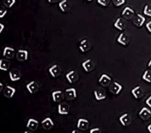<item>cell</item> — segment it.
Masks as SVG:
<instances>
[{"label": "cell", "mask_w": 151, "mask_h": 133, "mask_svg": "<svg viewBox=\"0 0 151 133\" xmlns=\"http://www.w3.org/2000/svg\"><path fill=\"white\" fill-rule=\"evenodd\" d=\"M89 127V121L85 118H79L77 122V128L81 130H85Z\"/></svg>", "instance_id": "52a82bcc"}, {"label": "cell", "mask_w": 151, "mask_h": 133, "mask_svg": "<svg viewBox=\"0 0 151 133\" xmlns=\"http://www.w3.org/2000/svg\"><path fill=\"white\" fill-rule=\"evenodd\" d=\"M79 49L82 52H86L88 51L89 49V41L86 39L83 40L81 42V43H80Z\"/></svg>", "instance_id": "d4e9b609"}, {"label": "cell", "mask_w": 151, "mask_h": 133, "mask_svg": "<svg viewBox=\"0 0 151 133\" xmlns=\"http://www.w3.org/2000/svg\"><path fill=\"white\" fill-rule=\"evenodd\" d=\"M145 21L146 19L145 17L138 14L135 18L134 20V23L136 26H138V27H141V26H142L144 23L145 22Z\"/></svg>", "instance_id": "44dd1931"}, {"label": "cell", "mask_w": 151, "mask_h": 133, "mask_svg": "<svg viewBox=\"0 0 151 133\" xmlns=\"http://www.w3.org/2000/svg\"><path fill=\"white\" fill-rule=\"evenodd\" d=\"M82 66L84 68L85 72H90L94 69L95 64H94V62L92 61L91 59H88L86 61L83 62Z\"/></svg>", "instance_id": "3957f363"}, {"label": "cell", "mask_w": 151, "mask_h": 133, "mask_svg": "<svg viewBox=\"0 0 151 133\" xmlns=\"http://www.w3.org/2000/svg\"><path fill=\"white\" fill-rule=\"evenodd\" d=\"M71 133H81V132H79V131H78V130H73Z\"/></svg>", "instance_id": "60d3db41"}, {"label": "cell", "mask_w": 151, "mask_h": 133, "mask_svg": "<svg viewBox=\"0 0 151 133\" xmlns=\"http://www.w3.org/2000/svg\"><path fill=\"white\" fill-rule=\"evenodd\" d=\"M111 81V79L110 77L108 76V75H106V74L102 75V76L100 77V78H99V83H100L101 85H103L104 86H108Z\"/></svg>", "instance_id": "7402d4cb"}, {"label": "cell", "mask_w": 151, "mask_h": 133, "mask_svg": "<svg viewBox=\"0 0 151 133\" xmlns=\"http://www.w3.org/2000/svg\"><path fill=\"white\" fill-rule=\"evenodd\" d=\"M4 3L6 8H10L16 3V0H4Z\"/></svg>", "instance_id": "f1b7e54d"}, {"label": "cell", "mask_w": 151, "mask_h": 133, "mask_svg": "<svg viewBox=\"0 0 151 133\" xmlns=\"http://www.w3.org/2000/svg\"><path fill=\"white\" fill-rule=\"evenodd\" d=\"M113 2L116 6H120L125 3V0H113Z\"/></svg>", "instance_id": "d6a6232c"}, {"label": "cell", "mask_w": 151, "mask_h": 133, "mask_svg": "<svg viewBox=\"0 0 151 133\" xmlns=\"http://www.w3.org/2000/svg\"><path fill=\"white\" fill-rule=\"evenodd\" d=\"M120 121L124 127H128L132 122V118L128 113H126L120 117Z\"/></svg>", "instance_id": "7a4b0ae2"}, {"label": "cell", "mask_w": 151, "mask_h": 133, "mask_svg": "<svg viewBox=\"0 0 151 133\" xmlns=\"http://www.w3.org/2000/svg\"><path fill=\"white\" fill-rule=\"evenodd\" d=\"M134 14V11L132 8H129V7H126L123 10L122 15L126 19H128H128L132 18Z\"/></svg>", "instance_id": "ffe728a7"}, {"label": "cell", "mask_w": 151, "mask_h": 133, "mask_svg": "<svg viewBox=\"0 0 151 133\" xmlns=\"http://www.w3.org/2000/svg\"><path fill=\"white\" fill-rule=\"evenodd\" d=\"M48 1L49 3H55V2H57L58 0H48Z\"/></svg>", "instance_id": "74e56055"}, {"label": "cell", "mask_w": 151, "mask_h": 133, "mask_svg": "<svg viewBox=\"0 0 151 133\" xmlns=\"http://www.w3.org/2000/svg\"><path fill=\"white\" fill-rule=\"evenodd\" d=\"M24 133H33V132H31V131H26Z\"/></svg>", "instance_id": "7bdbcfd3"}, {"label": "cell", "mask_w": 151, "mask_h": 133, "mask_svg": "<svg viewBox=\"0 0 151 133\" xmlns=\"http://www.w3.org/2000/svg\"><path fill=\"white\" fill-rule=\"evenodd\" d=\"M146 104H147L150 108H151V96L147 99V100H146Z\"/></svg>", "instance_id": "e575fe53"}, {"label": "cell", "mask_w": 151, "mask_h": 133, "mask_svg": "<svg viewBox=\"0 0 151 133\" xmlns=\"http://www.w3.org/2000/svg\"><path fill=\"white\" fill-rule=\"evenodd\" d=\"M144 14H145L146 16L151 17V7L149 5L145 6V9H144Z\"/></svg>", "instance_id": "f546056e"}, {"label": "cell", "mask_w": 151, "mask_h": 133, "mask_svg": "<svg viewBox=\"0 0 151 133\" xmlns=\"http://www.w3.org/2000/svg\"><path fill=\"white\" fill-rule=\"evenodd\" d=\"M94 95L97 100H101L106 98V94L104 90H102L101 89L96 90L94 91Z\"/></svg>", "instance_id": "603a6c76"}, {"label": "cell", "mask_w": 151, "mask_h": 133, "mask_svg": "<svg viewBox=\"0 0 151 133\" xmlns=\"http://www.w3.org/2000/svg\"><path fill=\"white\" fill-rule=\"evenodd\" d=\"M122 89V86L121 84H120L116 82H114L113 84H111V86L110 87V91L114 94H116V95L120 92Z\"/></svg>", "instance_id": "2e32d148"}, {"label": "cell", "mask_w": 151, "mask_h": 133, "mask_svg": "<svg viewBox=\"0 0 151 133\" xmlns=\"http://www.w3.org/2000/svg\"><path fill=\"white\" fill-rule=\"evenodd\" d=\"M114 27L118 29L119 30H123L126 28V23L122 19L119 18L117 19L116 22L114 23Z\"/></svg>", "instance_id": "484cf974"}, {"label": "cell", "mask_w": 151, "mask_h": 133, "mask_svg": "<svg viewBox=\"0 0 151 133\" xmlns=\"http://www.w3.org/2000/svg\"><path fill=\"white\" fill-rule=\"evenodd\" d=\"M66 98L67 100H74L77 98V92L75 88H68L65 90Z\"/></svg>", "instance_id": "7c38bea8"}, {"label": "cell", "mask_w": 151, "mask_h": 133, "mask_svg": "<svg viewBox=\"0 0 151 133\" xmlns=\"http://www.w3.org/2000/svg\"><path fill=\"white\" fill-rule=\"evenodd\" d=\"M7 14V9L3 6H0V18H4Z\"/></svg>", "instance_id": "4dcf8cb0"}, {"label": "cell", "mask_w": 151, "mask_h": 133, "mask_svg": "<svg viewBox=\"0 0 151 133\" xmlns=\"http://www.w3.org/2000/svg\"><path fill=\"white\" fill-rule=\"evenodd\" d=\"M9 78L12 81L15 82L17 80H19L21 78V74L20 72L17 70H13L9 72Z\"/></svg>", "instance_id": "5bb4252c"}, {"label": "cell", "mask_w": 151, "mask_h": 133, "mask_svg": "<svg viewBox=\"0 0 151 133\" xmlns=\"http://www.w3.org/2000/svg\"><path fill=\"white\" fill-rule=\"evenodd\" d=\"M26 88L30 94H35L39 90V85L36 81H32L26 85Z\"/></svg>", "instance_id": "6da1fadb"}, {"label": "cell", "mask_w": 151, "mask_h": 133, "mask_svg": "<svg viewBox=\"0 0 151 133\" xmlns=\"http://www.w3.org/2000/svg\"><path fill=\"white\" fill-rule=\"evenodd\" d=\"M87 1H91V0H87Z\"/></svg>", "instance_id": "ee69618b"}, {"label": "cell", "mask_w": 151, "mask_h": 133, "mask_svg": "<svg viewBox=\"0 0 151 133\" xmlns=\"http://www.w3.org/2000/svg\"><path fill=\"white\" fill-rule=\"evenodd\" d=\"M2 88H3V84L0 82V92H1V91L2 90Z\"/></svg>", "instance_id": "ab89813d"}, {"label": "cell", "mask_w": 151, "mask_h": 133, "mask_svg": "<svg viewBox=\"0 0 151 133\" xmlns=\"http://www.w3.org/2000/svg\"><path fill=\"white\" fill-rule=\"evenodd\" d=\"M132 94L136 99H139L142 97L144 94V90L140 86H138L134 88L132 90Z\"/></svg>", "instance_id": "5b68a950"}, {"label": "cell", "mask_w": 151, "mask_h": 133, "mask_svg": "<svg viewBox=\"0 0 151 133\" xmlns=\"http://www.w3.org/2000/svg\"><path fill=\"white\" fill-rule=\"evenodd\" d=\"M97 3L103 6H107L109 3V0H97Z\"/></svg>", "instance_id": "1f68e13d"}, {"label": "cell", "mask_w": 151, "mask_h": 133, "mask_svg": "<svg viewBox=\"0 0 151 133\" xmlns=\"http://www.w3.org/2000/svg\"><path fill=\"white\" fill-rule=\"evenodd\" d=\"M148 67H150V68H151V60H150V62H149V63H148Z\"/></svg>", "instance_id": "b9f144b4"}, {"label": "cell", "mask_w": 151, "mask_h": 133, "mask_svg": "<svg viewBox=\"0 0 151 133\" xmlns=\"http://www.w3.org/2000/svg\"><path fill=\"white\" fill-rule=\"evenodd\" d=\"M38 124L39 123L38 120L34 119V118H30V119L28 120L26 127H27L28 129L32 130V131H35V130L38 129Z\"/></svg>", "instance_id": "9c48e42d"}, {"label": "cell", "mask_w": 151, "mask_h": 133, "mask_svg": "<svg viewBox=\"0 0 151 133\" xmlns=\"http://www.w3.org/2000/svg\"><path fill=\"white\" fill-rule=\"evenodd\" d=\"M17 59L19 61L24 62L28 60V52L25 50H19L17 52Z\"/></svg>", "instance_id": "277c9868"}, {"label": "cell", "mask_w": 151, "mask_h": 133, "mask_svg": "<svg viewBox=\"0 0 151 133\" xmlns=\"http://www.w3.org/2000/svg\"><path fill=\"white\" fill-rule=\"evenodd\" d=\"M49 72L51 76L54 78H57L58 76H60L61 74V69L58 65H54L49 68Z\"/></svg>", "instance_id": "8992f818"}, {"label": "cell", "mask_w": 151, "mask_h": 133, "mask_svg": "<svg viewBox=\"0 0 151 133\" xmlns=\"http://www.w3.org/2000/svg\"><path fill=\"white\" fill-rule=\"evenodd\" d=\"M147 129H148V131H149V132H150V133H151V124L148 126V128H147Z\"/></svg>", "instance_id": "f35d334b"}, {"label": "cell", "mask_w": 151, "mask_h": 133, "mask_svg": "<svg viewBox=\"0 0 151 133\" xmlns=\"http://www.w3.org/2000/svg\"><path fill=\"white\" fill-rule=\"evenodd\" d=\"M10 66V62L8 60L5 59L0 60V70L4 71H7Z\"/></svg>", "instance_id": "4316f807"}, {"label": "cell", "mask_w": 151, "mask_h": 133, "mask_svg": "<svg viewBox=\"0 0 151 133\" xmlns=\"http://www.w3.org/2000/svg\"><path fill=\"white\" fill-rule=\"evenodd\" d=\"M118 42L124 46H126L130 42V38L126 33H122L118 38Z\"/></svg>", "instance_id": "e0dca14e"}, {"label": "cell", "mask_w": 151, "mask_h": 133, "mask_svg": "<svg viewBox=\"0 0 151 133\" xmlns=\"http://www.w3.org/2000/svg\"><path fill=\"white\" fill-rule=\"evenodd\" d=\"M60 9L63 12L69 11L70 8V4L69 3V0H63L58 4Z\"/></svg>", "instance_id": "ac0fdd59"}, {"label": "cell", "mask_w": 151, "mask_h": 133, "mask_svg": "<svg viewBox=\"0 0 151 133\" xmlns=\"http://www.w3.org/2000/svg\"><path fill=\"white\" fill-rule=\"evenodd\" d=\"M69 110V106L66 103L60 104L58 106V112L60 115H68Z\"/></svg>", "instance_id": "ba28073f"}, {"label": "cell", "mask_w": 151, "mask_h": 133, "mask_svg": "<svg viewBox=\"0 0 151 133\" xmlns=\"http://www.w3.org/2000/svg\"><path fill=\"white\" fill-rule=\"evenodd\" d=\"M146 27H147L148 31H149V32H151V21H150L149 22H148L147 24H146Z\"/></svg>", "instance_id": "d590c367"}, {"label": "cell", "mask_w": 151, "mask_h": 133, "mask_svg": "<svg viewBox=\"0 0 151 133\" xmlns=\"http://www.w3.org/2000/svg\"><path fill=\"white\" fill-rule=\"evenodd\" d=\"M90 133H101V131L99 128H95L90 130Z\"/></svg>", "instance_id": "836d02e7"}, {"label": "cell", "mask_w": 151, "mask_h": 133, "mask_svg": "<svg viewBox=\"0 0 151 133\" xmlns=\"http://www.w3.org/2000/svg\"><path fill=\"white\" fill-rule=\"evenodd\" d=\"M16 92V89L10 86H7L4 91V95L6 98H12Z\"/></svg>", "instance_id": "30bf717a"}, {"label": "cell", "mask_w": 151, "mask_h": 133, "mask_svg": "<svg viewBox=\"0 0 151 133\" xmlns=\"http://www.w3.org/2000/svg\"><path fill=\"white\" fill-rule=\"evenodd\" d=\"M42 126L46 130H50L54 126V122L50 118H46L42 121Z\"/></svg>", "instance_id": "9a60e30c"}, {"label": "cell", "mask_w": 151, "mask_h": 133, "mask_svg": "<svg viewBox=\"0 0 151 133\" xmlns=\"http://www.w3.org/2000/svg\"><path fill=\"white\" fill-rule=\"evenodd\" d=\"M14 53H15V50L14 48H12L10 47H6L4 48L3 55L7 58H12L14 57Z\"/></svg>", "instance_id": "d6986e66"}, {"label": "cell", "mask_w": 151, "mask_h": 133, "mask_svg": "<svg viewBox=\"0 0 151 133\" xmlns=\"http://www.w3.org/2000/svg\"><path fill=\"white\" fill-rule=\"evenodd\" d=\"M66 78L67 80L69 81L70 84H73L74 82H76L78 79V74L75 70H72L69 72L66 75Z\"/></svg>", "instance_id": "4fadbf2b"}, {"label": "cell", "mask_w": 151, "mask_h": 133, "mask_svg": "<svg viewBox=\"0 0 151 133\" xmlns=\"http://www.w3.org/2000/svg\"><path fill=\"white\" fill-rule=\"evenodd\" d=\"M53 101L55 102H58L60 100H63V92L60 90H57L55 92H53L52 94Z\"/></svg>", "instance_id": "cb8c5ba5"}, {"label": "cell", "mask_w": 151, "mask_h": 133, "mask_svg": "<svg viewBox=\"0 0 151 133\" xmlns=\"http://www.w3.org/2000/svg\"><path fill=\"white\" fill-rule=\"evenodd\" d=\"M142 79L147 82H151V74L149 70H146L142 76Z\"/></svg>", "instance_id": "83f0119b"}, {"label": "cell", "mask_w": 151, "mask_h": 133, "mask_svg": "<svg viewBox=\"0 0 151 133\" xmlns=\"http://www.w3.org/2000/svg\"><path fill=\"white\" fill-rule=\"evenodd\" d=\"M139 115L143 120H148L151 117V111L148 108L143 107L140 111Z\"/></svg>", "instance_id": "8fae6325"}, {"label": "cell", "mask_w": 151, "mask_h": 133, "mask_svg": "<svg viewBox=\"0 0 151 133\" xmlns=\"http://www.w3.org/2000/svg\"><path fill=\"white\" fill-rule=\"evenodd\" d=\"M4 29V24L0 23V33H1L2 31H3Z\"/></svg>", "instance_id": "8d00e7d4"}]
</instances>
